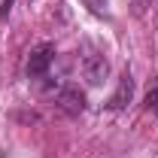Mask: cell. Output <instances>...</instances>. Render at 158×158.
<instances>
[{
	"instance_id": "6da1fadb",
	"label": "cell",
	"mask_w": 158,
	"mask_h": 158,
	"mask_svg": "<svg viewBox=\"0 0 158 158\" xmlns=\"http://www.w3.org/2000/svg\"><path fill=\"white\" fill-rule=\"evenodd\" d=\"M52 61H55V46H52V43L37 46V49L31 52V58H27V79H46Z\"/></svg>"
},
{
	"instance_id": "7a4b0ae2",
	"label": "cell",
	"mask_w": 158,
	"mask_h": 158,
	"mask_svg": "<svg viewBox=\"0 0 158 158\" xmlns=\"http://www.w3.org/2000/svg\"><path fill=\"white\" fill-rule=\"evenodd\" d=\"M58 106L64 113H70V116H76L85 110V94L79 91L76 85H67V88H61L58 91Z\"/></svg>"
},
{
	"instance_id": "3957f363",
	"label": "cell",
	"mask_w": 158,
	"mask_h": 158,
	"mask_svg": "<svg viewBox=\"0 0 158 158\" xmlns=\"http://www.w3.org/2000/svg\"><path fill=\"white\" fill-rule=\"evenodd\" d=\"M82 70H85V79H88L91 85H100L110 67H106V61L100 58V55H88V58H85V64H82Z\"/></svg>"
},
{
	"instance_id": "277c9868",
	"label": "cell",
	"mask_w": 158,
	"mask_h": 158,
	"mask_svg": "<svg viewBox=\"0 0 158 158\" xmlns=\"http://www.w3.org/2000/svg\"><path fill=\"white\" fill-rule=\"evenodd\" d=\"M131 94H134V79H131V73H125V76H122V82H118V91L110 98V103H106V106H110V110H122V106L131 100Z\"/></svg>"
},
{
	"instance_id": "5b68a950",
	"label": "cell",
	"mask_w": 158,
	"mask_h": 158,
	"mask_svg": "<svg viewBox=\"0 0 158 158\" xmlns=\"http://www.w3.org/2000/svg\"><path fill=\"white\" fill-rule=\"evenodd\" d=\"M82 3H85L94 15H103V12H106V0H82Z\"/></svg>"
},
{
	"instance_id": "8992f818",
	"label": "cell",
	"mask_w": 158,
	"mask_h": 158,
	"mask_svg": "<svg viewBox=\"0 0 158 158\" xmlns=\"http://www.w3.org/2000/svg\"><path fill=\"white\" fill-rule=\"evenodd\" d=\"M146 103H149V110H155V113H158V88H152V91L146 94Z\"/></svg>"
}]
</instances>
